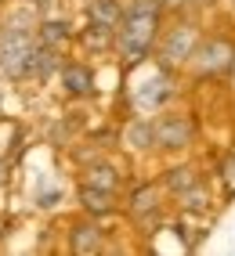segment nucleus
Here are the masks:
<instances>
[{
	"label": "nucleus",
	"instance_id": "a211bd4d",
	"mask_svg": "<svg viewBox=\"0 0 235 256\" xmlns=\"http://www.w3.org/2000/svg\"><path fill=\"white\" fill-rule=\"evenodd\" d=\"M213 177H217V184H221L224 198H235V152H224V156L217 159Z\"/></svg>",
	"mask_w": 235,
	"mask_h": 256
},
{
	"label": "nucleus",
	"instance_id": "f03ea898",
	"mask_svg": "<svg viewBox=\"0 0 235 256\" xmlns=\"http://www.w3.org/2000/svg\"><path fill=\"white\" fill-rule=\"evenodd\" d=\"M37 14L33 4L22 11H11L0 22V76L11 83H26L33 80V62L40 50V36H37Z\"/></svg>",
	"mask_w": 235,
	"mask_h": 256
},
{
	"label": "nucleus",
	"instance_id": "f257e3e1",
	"mask_svg": "<svg viewBox=\"0 0 235 256\" xmlns=\"http://www.w3.org/2000/svg\"><path fill=\"white\" fill-rule=\"evenodd\" d=\"M163 22H166V14L159 8V0H127V14H123L120 29H116V50L112 54L127 69H138V65L152 62Z\"/></svg>",
	"mask_w": 235,
	"mask_h": 256
},
{
	"label": "nucleus",
	"instance_id": "b1692460",
	"mask_svg": "<svg viewBox=\"0 0 235 256\" xmlns=\"http://www.w3.org/2000/svg\"><path fill=\"white\" fill-rule=\"evenodd\" d=\"M228 11H231V18H235V0H228Z\"/></svg>",
	"mask_w": 235,
	"mask_h": 256
},
{
	"label": "nucleus",
	"instance_id": "f3484780",
	"mask_svg": "<svg viewBox=\"0 0 235 256\" xmlns=\"http://www.w3.org/2000/svg\"><path fill=\"white\" fill-rule=\"evenodd\" d=\"M174 206H177V213H184V216H206V213L213 210L210 184H206V180H203V184H195L192 192H184L181 198H174Z\"/></svg>",
	"mask_w": 235,
	"mask_h": 256
},
{
	"label": "nucleus",
	"instance_id": "2eb2a0df",
	"mask_svg": "<svg viewBox=\"0 0 235 256\" xmlns=\"http://www.w3.org/2000/svg\"><path fill=\"white\" fill-rule=\"evenodd\" d=\"M76 47L83 50V54H112L116 50V29L87 22L83 29H76Z\"/></svg>",
	"mask_w": 235,
	"mask_h": 256
},
{
	"label": "nucleus",
	"instance_id": "1a4fd4ad",
	"mask_svg": "<svg viewBox=\"0 0 235 256\" xmlns=\"http://www.w3.org/2000/svg\"><path fill=\"white\" fill-rule=\"evenodd\" d=\"M58 83H62V94L69 101H91L98 94V76H94V65L91 62H80V58H65L62 69H58Z\"/></svg>",
	"mask_w": 235,
	"mask_h": 256
},
{
	"label": "nucleus",
	"instance_id": "9b49d317",
	"mask_svg": "<svg viewBox=\"0 0 235 256\" xmlns=\"http://www.w3.org/2000/svg\"><path fill=\"white\" fill-rule=\"evenodd\" d=\"M120 144L130 152V156H156V141H152V116L134 112L123 130H120Z\"/></svg>",
	"mask_w": 235,
	"mask_h": 256
},
{
	"label": "nucleus",
	"instance_id": "412c9836",
	"mask_svg": "<svg viewBox=\"0 0 235 256\" xmlns=\"http://www.w3.org/2000/svg\"><path fill=\"white\" fill-rule=\"evenodd\" d=\"M221 0H188V8L195 11V14H206V11H213Z\"/></svg>",
	"mask_w": 235,
	"mask_h": 256
},
{
	"label": "nucleus",
	"instance_id": "20e7f679",
	"mask_svg": "<svg viewBox=\"0 0 235 256\" xmlns=\"http://www.w3.org/2000/svg\"><path fill=\"white\" fill-rule=\"evenodd\" d=\"M231 65H235V32L213 29V32H203V40H199L184 76H192L199 83L203 80H228Z\"/></svg>",
	"mask_w": 235,
	"mask_h": 256
},
{
	"label": "nucleus",
	"instance_id": "6ab92c4d",
	"mask_svg": "<svg viewBox=\"0 0 235 256\" xmlns=\"http://www.w3.org/2000/svg\"><path fill=\"white\" fill-rule=\"evenodd\" d=\"M159 8H163V14H166V18H174V14H184V11H192V8H188V0H159Z\"/></svg>",
	"mask_w": 235,
	"mask_h": 256
},
{
	"label": "nucleus",
	"instance_id": "9d476101",
	"mask_svg": "<svg viewBox=\"0 0 235 256\" xmlns=\"http://www.w3.org/2000/svg\"><path fill=\"white\" fill-rule=\"evenodd\" d=\"M76 206H80V213H87L94 220H109V216L123 213V198H120V192H105V188L76 180Z\"/></svg>",
	"mask_w": 235,
	"mask_h": 256
},
{
	"label": "nucleus",
	"instance_id": "f8f14e48",
	"mask_svg": "<svg viewBox=\"0 0 235 256\" xmlns=\"http://www.w3.org/2000/svg\"><path fill=\"white\" fill-rule=\"evenodd\" d=\"M203 170H199V162H170V166H163V174H159V184H163V192L166 198H181L184 192H192L195 184H203Z\"/></svg>",
	"mask_w": 235,
	"mask_h": 256
},
{
	"label": "nucleus",
	"instance_id": "a878e982",
	"mask_svg": "<svg viewBox=\"0 0 235 256\" xmlns=\"http://www.w3.org/2000/svg\"><path fill=\"white\" fill-rule=\"evenodd\" d=\"M0 101H4V98H0Z\"/></svg>",
	"mask_w": 235,
	"mask_h": 256
},
{
	"label": "nucleus",
	"instance_id": "423d86ee",
	"mask_svg": "<svg viewBox=\"0 0 235 256\" xmlns=\"http://www.w3.org/2000/svg\"><path fill=\"white\" fill-rule=\"evenodd\" d=\"M123 213H127V220L134 228H141L145 234H152V228H159L163 216H166V192H163L159 177L134 184L127 192V198H123Z\"/></svg>",
	"mask_w": 235,
	"mask_h": 256
},
{
	"label": "nucleus",
	"instance_id": "4468645a",
	"mask_svg": "<svg viewBox=\"0 0 235 256\" xmlns=\"http://www.w3.org/2000/svg\"><path fill=\"white\" fill-rule=\"evenodd\" d=\"M80 180H83V184H94V188H105V192H123L127 174H123V170L116 166L112 159L98 156V159H91V162H83Z\"/></svg>",
	"mask_w": 235,
	"mask_h": 256
},
{
	"label": "nucleus",
	"instance_id": "4be33fe9",
	"mask_svg": "<svg viewBox=\"0 0 235 256\" xmlns=\"http://www.w3.org/2000/svg\"><path fill=\"white\" fill-rule=\"evenodd\" d=\"M8 180H11V162H8L4 156H0V188H4Z\"/></svg>",
	"mask_w": 235,
	"mask_h": 256
},
{
	"label": "nucleus",
	"instance_id": "0eeeda50",
	"mask_svg": "<svg viewBox=\"0 0 235 256\" xmlns=\"http://www.w3.org/2000/svg\"><path fill=\"white\" fill-rule=\"evenodd\" d=\"M174 98H177V72H166V69H159V65H156V72L148 76L141 87H134L130 105H134V112L156 116L159 108L174 105Z\"/></svg>",
	"mask_w": 235,
	"mask_h": 256
},
{
	"label": "nucleus",
	"instance_id": "7ed1b4c3",
	"mask_svg": "<svg viewBox=\"0 0 235 256\" xmlns=\"http://www.w3.org/2000/svg\"><path fill=\"white\" fill-rule=\"evenodd\" d=\"M203 32H206L203 14H195V11H184V14L166 18L159 40H156V50H152V62L159 65V69H166V72L184 76L199 40H203Z\"/></svg>",
	"mask_w": 235,
	"mask_h": 256
},
{
	"label": "nucleus",
	"instance_id": "393cba45",
	"mask_svg": "<svg viewBox=\"0 0 235 256\" xmlns=\"http://www.w3.org/2000/svg\"><path fill=\"white\" fill-rule=\"evenodd\" d=\"M228 80H231V83H235V65H231V72H228Z\"/></svg>",
	"mask_w": 235,
	"mask_h": 256
},
{
	"label": "nucleus",
	"instance_id": "39448f33",
	"mask_svg": "<svg viewBox=\"0 0 235 256\" xmlns=\"http://www.w3.org/2000/svg\"><path fill=\"white\" fill-rule=\"evenodd\" d=\"M152 141H156V156H184L199 141V119L184 108L166 105L152 116Z\"/></svg>",
	"mask_w": 235,
	"mask_h": 256
},
{
	"label": "nucleus",
	"instance_id": "dca6fc26",
	"mask_svg": "<svg viewBox=\"0 0 235 256\" xmlns=\"http://www.w3.org/2000/svg\"><path fill=\"white\" fill-rule=\"evenodd\" d=\"M83 14H87V22H98L105 29H120L123 14H127V0H87Z\"/></svg>",
	"mask_w": 235,
	"mask_h": 256
},
{
	"label": "nucleus",
	"instance_id": "5701e85b",
	"mask_svg": "<svg viewBox=\"0 0 235 256\" xmlns=\"http://www.w3.org/2000/svg\"><path fill=\"white\" fill-rule=\"evenodd\" d=\"M26 4H33V8H44V4H47V0H26Z\"/></svg>",
	"mask_w": 235,
	"mask_h": 256
},
{
	"label": "nucleus",
	"instance_id": "ddd939ff",
	"mask_svg": "<svg viewBox=\"0 0 235 256\" xmlns=\"http://www.w3.org/2000/svg\"><path fill=\"white\" fill-rule=\"evenodd\" d=\"M37 36H40L44 47H51V50H58V54H65V50L76 44V29H73L69 18H58V14H40Z\"/></svg>",
	"mask_w": 235,
	"mask_h": 256
},
{
	"label": "nucleus",
	"instance_id": "6e6552de",
	"mask_svg": "<svg viewBox=\"0 0 235 256\" xmlns=\"http://www.w3.org/2000/svg\"><path fill=\"white\" fill-rule=\"evenodd\" d=\"M65 246H69L73 256H98L109 249V231L102 228V220L80 213L69 224V231H65Z\"/></svg>",
	"mask_w": 235,
	"mask_h": 256
},
{
	"label": "nucleus",
	"instance_id": "aec40b11",
	"mask_svg": "<svg viewBox=\"0 0 235 256\" xmlns=\"http://www.w3.org/2000/svg\"><path fill=\"white\" fill-rule=\"evenodd\" d=\"M58 198H62V192H58V188H51V192H40V195H37V206H40V210H55Z\"/></svg>",
	"mask_w": 235,
	"mask_h": 256
}]
</instances>
